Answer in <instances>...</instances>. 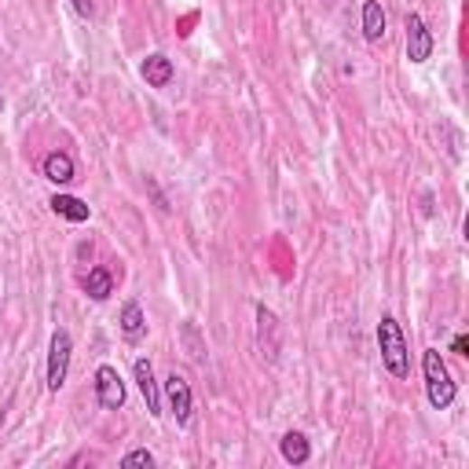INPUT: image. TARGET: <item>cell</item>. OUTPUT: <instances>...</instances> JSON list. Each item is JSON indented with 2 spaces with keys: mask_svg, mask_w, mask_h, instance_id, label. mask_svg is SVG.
<instances>
[{
  "mask_svg": "<svg viewBox=\"0 0 469 469\" xmlns=\"http://www.w3.org/2000/svg\"><path fill=\"white\" fill-rule=\"evenodd\" d=\"M378 349H381V363L392 378L404 381L411 374V352H408V338L404 330H399V323L392 315H381L378 323Z\"/></svg>",
  "mask_w": 469,
  "mask_h": 469,
  "instance_id": "6da1fadb",
  "label": "cell"
},
{
  "mask_svg": "<svg viewBox=\"0 0 469 469\" xmlns=\"http://www.w3.org/2000/svg\"><path fill=\"white\" fill-rule=\"evenodd\" d=\"M422 374H426V392H429L433 411H447L455 404V396H458V385L451 381V371H447L440 349L422 352Z\"/></svg>",
  "mask_w": 469,
  "mask_h": 469,
  "instance_id": "7a4b0ae2",
  "label": "cell"
},
{
  "mask_svg": "<svg viewBox=\"0 0 469 469\" xmlns=\"http://www.w3.org/2000/svg\"><path fill=\"white\" fill-rule=\"evenodd\" d=\"M70 356H74V338L66 330L52 333V345H48V389L59 392L66 385V374H70Z\"/></svg>",
  "mask_w": 469,
  "mask_h": 469,
  "instance_id": "3957f363",
  "label": "cell"
},
{
  "mask_svg": "<svg viewBox=\"0 0 469 469\" xmlns=\"http://www.w3.org/2000/svg\"><path fill=\"white\" fill-rule=\"evenodd\" d=\"M165 399H169V411H173V418H176V426H191V418H194V396H191V381L183 378V374H169L165 378Z\"/></svg>",
  "mask_w": 469,
  "mask_h": 469,
  "instance_id": "277c9868",
  "label": "cell"
},
{
  "mask_svg": "<svg viewBox=\"0 0 469 469\" xmlns=\"http://www.w3.org/2000/svg\"><path fill=\"white\" fill-rule=\"evenodd\" d=\"M96 404L103 411H121L125 408V381H121L117 367H110V363H103L96 371Z\"/></svg>",
  "mask_w": 469,
  "mask_h": 469,
  "instance_id": "5b68a950",
  "label": "cell"
},
{
  "mask_svg": "<svg viewBox=\"0 0 469 469\" xmlns=\"http://www.w3.org/2000/svg\"><path fill=\"white\" fill-rule=\"evenodd\" d=\"M404 30H408V59H411L415 66L429 62V55H433L436 41H433V33H429L426 19H422L418 12H408V19H404Z\"/></svg>",
  "mask_w": 469,
  "mask_h": 469,
  "instance_id": "8992f818",
  "label": "cell"
},
{
  "mask_svg": "<svg viewBox=\"0 0 469 469\" xmlns=\"http://www.w3.org/2000/svg\"><path fill=\"white\" fill-rule=\"evenodd\" d=\"M257 345L272 363L279 360V319H276L272 308H264V305H257Z\"/></svg>",
  "mask_w": 469,
  "mask_h": 469,
  "instance_id": "52a82bcc",
  "label": "cell"
},
{
  "mask_svg": "<svg viewBox=\"0 0 469 469\" xmlns=\"http://www.w3.org/2000/svg\"><path fill=\"white\" fill-rule=\"evenodd\" d=\"M132 374H136V385H140V392H144V399H147V415L158 418V415H162V389H158V381H155V367H151V360L140 356L136 367H132Z\"/></svg>",
  "mask_w": 469,
  "mask_h": 469,
  "instance_id": "ba28073f",
  "label": "cell"
},
{
  "mask_svg": "<svg viewBox=\"0 0 469 469\" xmlns=\"http://www.w3.org/2000/svg\"><path fill=\"white\" fill-rule=\"evenodd\" d=\"M41 173H44V180L55 183V187H66V183H74V180H78V165H74V158L66 155V151H52V155H44Z\"/></svg>",
  "mask_w": 469,
  "mask_h": 469,
  "instance_id": "9c48e42d",
  "label": "cell"
},
{
  "mask_svg": "<svg viewBox=\"0 0 469 469\" xmlns=\"http://www.w3.org/2000/svg\"><path fill=\"white\" fill-rule=\"evenodd\" d=\"M117 323H121V338H125L128 345H140V342L147 338V315H144V305H140V301H125Z\"/></svg>",
  "mask_w": 469,
  "mask_h": 469,
  "instance_id": "30bf717a",
  "label": "cell"
},
{
  "mask_svg": "<svg viewBox=\"0 0 469 469\" xmlns=\"http://www.w3.org/2000/svg\"><path fill=\"white\" fill-rule=\"evenodd\" d=\"M140 74H144V81L151 85V89H169V81H173V59L169 55H162V52H155V55H147L144 62H140Z\"/></svg>",
  "mask_w": 469,
  "mask_h": 469,
  "instance_id": "8fae6325",
  "label": "cell"
},
{
  "mask_svg": "<svg viewBox=\"0 0 469 469\" xmlns=\"http://www.w3.org/2000/svg\"><path fill=\"white\" fill-rule=\"evenodd\" d=\"M52 213L55 217H62V220H70V224H85L89 217H92V210H89V202H81L78 194H52Z\"/></svg>",
  "mask_w": 469,
  "mask_h": 469,
  "instance_id": "7c38bea8",
  "label": "cell"
},
{
  "mask_svg": "<svg viewBox=\"0 0 469 469\" xmlns=\"http://www.w3.org/2000/svg\"><path fill=\"white\" fill-rule=\"evenodd\" d=\"M360 26H363V37L374 44L385 37V12L378 0H363V12H360Z\"/></svg>",
  "mask_w": 469,
  "mask_h": 469,
  "instance_id": "4fadbf2b",
  "label": "cell"
},
{
  "mask_svg": "<svg viewBox=\"0 0 469 469\" xmlns=\"http://www.w3.org/2000/svg\"><path fill=\"white\" fill-rule=\"evenodd\" d=\"M279 455L290 462V465H305L308 458H312V444H308V436L305 433H286L283 440H279Z\"/></svg>",
  "mask_w": 469,
  "mask_h": 469,
  "instance_id": "5bb4252c",
  "label": "cell"
},
{
  "mask_svg": "<svg viewBox=\"0 0 469 469\" xmlns=\"http://www.w3.org/2000/svg\"><path fill=\"white\" fill-rule=\"evenodd\" d=\"M81 286H85V294L92 301H107L114 294V276L107 272V267H89V276L81 279Z\"/></svg>",
  "mask_w": 469,
  "mask_h": 469,
  "instance_id": "9a60e30c",
  "label": "cell"
},
{
  "mask_svg": "<svg viewBox=\"0 0 469 469\" xmlns=\"http://www.w3.org/2000/svg\"><path fill=\"white\" fill-rule=\"evenodd\" d=\"M121 465H125V469H128V465H147V469H151V465H155V455H151L147 447H136V451H128V455L121 458Z\"/></svg>",
  "mask_w": 469,
  "mask_h": 469,
  "instance_id": "2e32d148",
  "label": "cell"
},
{
  "mask_svg": "<svg viewBox=\"0 0 469 469\" xmlns=\"http://www.w3.org/2000/svg\"><path fill=\"white\" fill-rule=\"evenodd\" d=\"M70 5H74V12H78L81 19H92V15H96V5H92V0H70Z\"/></svg>",
  "mask_w": 469,
  "mask_h": 469,
  "instance_id": "e0dca14e",
  "label": "cell"
},
{
  "mask_svg": "<svg viewBox=\"0 0 469 469\" xmlns=\"http://www.w3.org/2000/svg\"><path fill=\"white\" fill-rule=\"evenodd\" d=\"M451 352H455V356H469V338H465V333H455Z\"/></svg>",
  "mask_w": 469,
  "mask_h": 469,
  "instance_id": "ac0fdd59",
  "label": "cell"
},
{
  "mask_svg": "<svg viewBox=\"0 0 469 469\" xmlns=\"http://www.w3.org/2000/svg\"><path fill=\"white\" fill-rule=\"evenodd\" d=\"M92 253H96V249H92V242H78V260H81V264H89V260H92Z\"/></svg>",
  "mask_w": 469,
  "mask_h": 469,
  "instance_id": "d6986e66",
  "label": "cell"
},
{
  "mask_svg": "<svg viewBox=\"0 0 469 469\" xmlns=\"http://www.w3.org/2000/svg\"><path fill=\"white\" fill-rule=\"evenodd\" d=\"M5 422H8V415H5V411H0V429H5Z\"/></svg>",
  "mask_w": 469,
  "mask_h": 469,
  "instance_id": "ffe728a7",
  "label": "cell"
},
{
  "mask_svg": "<svg viewBox=\"0 0 469 469\" xmlns=\"http://www.w3.org/2000/svg\"><path fill=\"white\" fill-rule=\"evenodd\" d=\"M0 110H5V92H0Z\"/></svg>",
  "mask_w": 469,
  "mask_h": 469,
  "instance_id": "44dd1931",
  "label": "cell"
}]
</instances>
